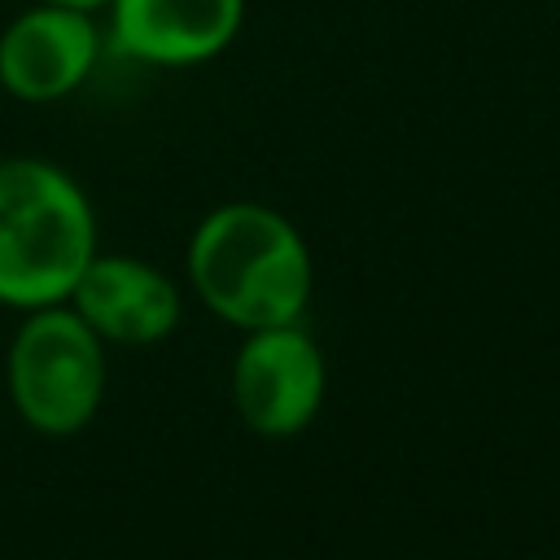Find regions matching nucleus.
<instances>
[{"label":"nucleus","mask_w":560,"mask_h":560,"mask_svg":"<svg viewBox=\"0 0 560 560\" xmlns=\"http://www.w3.org/2000/svg\"><path fill=\"white\" fill-rule=\"evenodd\" d=\"M188 280L210 315L254 332L298 324L315 271L302 232L280 210L262 201H223L192 228Z\"/></svg>","instance_id":"nucleus-1"},{"label":"nucleus","mask_w":560,"mask_h":560,"mask_svg":"<svg viewBox=\"0 0 560 560\" xmlns=\"http://www.w3.org/2000/svg\"><path fill=\"white\" fill-rule=\"evenodd\" d=\"M96 258V214L48 158H0V306L66 302Z\"/></svg>","instance_id":"nucleus-2"},{"label":"nucleus","mask_w":560,"mask_h":560,"mask_svg":"<svg viewBox=\"0 0 560 560\" xmlns=\"http://www.w3.org/2000/svg\"><path fill=\"white\" fill-rule=\"evenodd\" d=\"M4 385L35 433L70 438L105 398V341L66 302L35 306L9 341Z\"/></svg>","instance_id":"nucleus-3"},{"label":"nucleus","mask_w":560,"mask_h":560,"mask_svg":"<svg viewBox=\"0 0 560 560\" xmlns=\"http://www.w3.org/2000/svg\"><path fill=\"white\" fill-rule=\"evenodd\" d=\"M324 354L298 324L245 332L232 359V402L249 433L293 438L324 407Z\"/></svg>","instance_id":"nucleus-4"},{"label":"nucleus","mask_w":560,"mask_h":560,"mask_svg":"<svg viewBox=\"0 0 560 560\" xmlns=\"http://www.w3.org/2000/svg\"><path fill=\"white\" fill-rule=\"evenodd\" d=\"M105 48V26L88 9L35 0L0 31V88L13 101L48 105L88 83Z\"/></svg>","instance_id":"nucleus-5"},{"label":"nucleus","mask_w":560,"mask_h":560,"mask_svg":"<svg viewBox=\"0 0 560 560\" xmlns=\"http://www.w3.org/2000/svg\"><path fill=\"white\" fill-rule=\"evenodd\" d=\"M105 39L158 70H188L223 57L241 26L245 0H109Z\"/></svg>","instance_id":"nucleus-6"},{"label":"nucleus","mask_w":560,"mask_h":560,"mask_svg":"<svg viewBox=\"0 0 560 560\" xmlns=\"http://www.w3.org/2000/svg\"><path fill=\"white\" fill-rule=\"evenodd\" d=\"M66 306L114 346H153L179 324V289L166 271L131 254H96L74 280Z\"/></svg>","instance_id":"nucleus-7"},{"label":"nucleus","mask_w":560,"mask_h":560,"mask_svg":"<svg viewBox=\"0 0 560 560\" xmlns=\"http://www.w3.org/2000/svg\"><path fill=\"white\" fill-rule=\"evenodd\" d=\"M48 4H70V9H88V13H101L109 0H48Z\"/></svg>","instance_id":"nucleus-8"}]
</instances>
